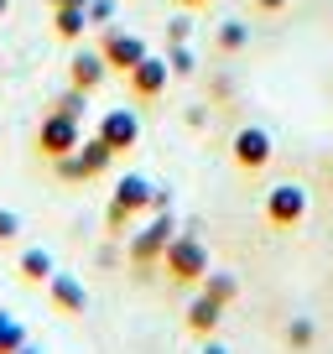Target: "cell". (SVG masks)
Segmentation results:
<instances>
[{"label":"cell","mask_w":333,"mask_h":354,"mask_svg":"<svg viewBox=\"0 0 333 354\" xmlns=\"http://www.w3.org/2000/svg\"><path fill=\"white\" fill-rule=\"evenodd\" d=\"M151 188H156V183H146L141 172H125L120 183H115V193H110L104 230H110V234H131V224L151 214Z\"/></svg>","instance_id":"obj_1"},{"label":"cell","mask_w":333,"mask_h":354,"mask_svg":"<svg viewBox=\"0 0 333 354\" xmlns=\"http://www.w3.org/2000/svg\"><path fill=\"white\" fill-rule=\"evenodd\" d=\"M172 234H178V219H172V209H166V214H151L141 230H131L125 261L135 266V277H146V271H156V266H162V255H166V245H172Z\"/></svg>","instance_id":"obj_2"},{"label":"cell","mask_w":333,"mask_h":354,"mask_svg":"<svg viewBox=\"0 0 333 354\" xmlns=\"http://www.w3.org/2000/svg\"><path fill=\"white\" fill-rule=\"evenodd\" d=\"M162 271H166L172 287H198V281L209 277V245L193 230H178L172 245H166V255H162Z\"/></svg>","instance_id":"obj_3"},{"label":"cell","mask_w":333,"mask_h":354,"mask_svg":"<svg viewBox=\"0 0 333 354\" xmlns=\"http://www.w3.org/2000/svg\"><path fill=\"white\" fill-rule=\"evenodd\" d=\"M78 141H84V125L57 115V110H47V120L37 125V156H42V162H57V156L78 151Z\"/></svg>","instance_id":"obj_4"},{"label":"cell","mask_w":333,"mask_h":354,"mask_svg":"<svg viewBox=\"0 0 333 354\" xmlns=\"http://www.w3.org/2000/svg\"><path fill=\"white\" fill-rule=\"evenodd\" d=\"M307 219V188L302 183H276L266 193V224L271 230H297Z\"/></svg>","instance_id":"obj_5"},{"label":"cell","mask_w":333,"mask_h":354,"mask_svg":"<svg viewBox=\"0 0 333 354\" xmlns=\"http://www.w3.org/2000/svg\"><path fill=\"white\" fill-rule=\"evenodd\" d=\"M229 156L240 172H266L271 156H276V146H271V131H260V125H240L229 141Z\"/></svg>","instance_id":"obj_6"},{"label":"cell","mask_w":333,"mask_h":354,"mask_svg":"<svg viewBox=\"0 0 333 354\" xmlns=\"http://www.w3.org/2000/svg\"><path fill=\"white\" fill-rule=\"evenodd\" d=\"M166 78H172L166 57H151V53H146L141 63H135L131 73H125V88H131V100L151 104V100H162V94H166Z\"/></svg>","instance_id":"obj_7"},{"label":"cell","mask_w":333,"mask_h":354,"mask_svg":"<svg viewBox=\"0 0 333 354\" xmlns=\"http://www.w3.org/2000/svg\"><path fill=\"white\" fill-rule=\"evenodd\" d=\"M99 53H104V63H110V73H131V68L146 57V42H141L135 32L104 26V37H99Z\"/></svg>","instance_id":"obj_8"},{"label":"cell","mask_w":333,"mask_h":354,"mask_svg":"<svg viewBox=\"0 0 333 354\" xmlns=\"http://www.w3.org/2000/svg\"><path fill=\"white\" fill-rule=\"evenodd\" d=\"M94 136H99L115 156H125L135 141H141V120H135V110H104V115H99V131H94Z\"/></svg>","instance_id":"obj_9"},{"label":"cell","mask_w":333,"mask_h":354,"mask_svg":"<svg viewBox=\"0 0 333 354\" xmlns=\"http://www.w3.org/2000/svg\"><path fill=\"white\" fill-rule=\"evenodd\" d=\"M47 297H53V308L63 313V318H84V313H89V292H84V281H78L73 271H53Z\"/></svg>","instance_id":"obj_10"},{"label":"cell","mask_w":333,"mask_h":354,"mask_svg":"<svg viewBox=\"0 0 333 354\" xmlns=\"http://www.w3.org/2000/svg\"><path fill=\"white\" fill-rule=\"evenodd\" d=\"M104 78H110V63H104V53L99 47H84V53H73V63H68V84L73 88H84V94H94V88L104 84Z\"/></svg>","instance_id":"obj_11"},{"label":"cell","mask_w":333,"mask_h":354,"mask_svg":"<svg viewBox=\"0 0 333 354\" xmlns=\"http://www.w3.org/2000/svg\"><path fill=\"white\" fill-rule=\"evenodd\" d=\"M219 318H224V308L209 297V292H198V297L188 302V333H198V339H213Z\"/></svg>","instance_id":"obj_12"},{"label":"cell","mask_w":333,"mask_h":354,"mask_svg":"<svg viewBox=\"0 0 333 354\" xmlns=\"http://www.w3.org/2000/svg\"><path fill=\"white\" fill-rule=\"evenodd\" d=\"M53 271H57V266H53V255H47L42 245H26V250H21V281H26V287H47Z\"/></svg>","instance_id":"obj_13"},{"label":"cell","mask_w":333,"mask_h":354,"mask_svg":"<svg viewBox=\"0 0 333 354\" xmlns=\"http://www.w3.org/2000/svg\"><path fill=\"white\" fill-rule=\"evenodd\" d=\"M53 32H57V42H78V37L89 32V11H84V6H63V11H53Z\"/></svg>","instance_id":"obj_14"},{"label":"cell","mask_w":333,"mask_h":354,"mask_svg":"<svg viewBox=\"0 0 333 354\" xmlns=\"http://www.w3.org/2000/svg\"><path fill=\"white\" fill-rule=\"evenodd\" d=\"M78 162H84V172H89V183H94V177H104L115 167V151L94 136V141H78Z\"/></svg>","instance_id":"obj_15"},{"label":"cell","mask_w":333,"mask_h":354,"mask_svg":"<svg viewBox=\"0 0 333 354\" xmlns=\"http://www.w3.org/2000/svg\"><path fill=\"white\" fill-rule=\"evenodd\" d=\"M198 292H209L219 308H229V302L240 297V281H234V271H213V266H209V277L198 281Z\"/></svg>","instance_id":"obj_16"},{"label":"cell","mask_w":333,"mask_h":354,"mask_svg":"<svg viewBox=\"0 0 333 354\" xmlns=\"http://www.w3.org/2000/svg\"><path fill=\"white\" fill-rule=\"evenodd\" d=\"M53 110H57V115H68V120H84V110H89V94L68 84L63 94H57V100H53Z\"/></svg>","instance_id":"obj_17"},{"label":"cell","mask_w":333,"mask_h":354,"mask_svg":"<svg viewBox=\"0 0 333 354\" xmlns=\"http://www.w3.org/2000/svg\"><path fill=\"white\" fill-rule=\"evenodd\" d=\"M166 68H172V78H193L198 73V57H193L188 42H172V53H166Z\"/></svg>","instance_id":"obj_18"},{"label":"cell","mask_w":333,"mask_h":354,"mask_svg":"<svg viewBox=\"0 0 333 354\" xmlns=\"http://www.w3.org/2000/svg\"><path fill=\"white\" fill-rule=\"evenodd\" d=\"M250 47V26L245 21H224L219 26V53H245Z\"/></svg>","instance_id":"obj_19"},{"label":"cell","mask_w":333,"mask_h":354,"mask_svg":"<svg viewBox=\"0 0 333 354\" xmlns=\"http://www.w3.org/2000/svg\"><path fill=\"white\" fill-rule=\"evenodd\" d=\"M312 339H318L312 318H307V313H297V318L287 323V344H292V349H312Z\"/></svg>","instance_id":"obj_20"},{"label":"cell","mask_w":333,"mask_h":354,"mask_svg":"<svg viewBox=\"0 0 333 354\" xmlns=\"http://www.w3.org/2000/svg\"><path fill=\"white\" fill-rule=\"evenodd\" d=\"M26 344V328L11 318V313H0V354H11V349H21Z\"/></svg>","instance_id":"obj_21"},{"label":"cell","mask_w":333,"mask_h":354,"mask_svg":"<svg viewBox=\"0 0 333 354\" xmlns=\"http://www.w3.org/2000/svg\"><path fill=\"white\" fill-rule=\"evenodd\" d=\"M53 172L63 177V183H89V172H84V162H78V151L57 156V162H53Z\"/></svg>","instance_id":"obj_22"},{"label":"cell","mask_w":333,"mask_h":354,"mask_svg":"<svg viewBox=\"0 0 333 354\" xmlns=\"http://www.w3.org/2000/svg\"><path fill=\"white\" fill-rule=\"evenodd\" d=\"M110 21H115V0H89V26H99V32H104Z\"/></svg>","instance_id":"obj_23"},{"label":"cell","mask_w":333,"mask_h":354,"mask_svg":"<svg viewBox=\"0 0 333 354\" xmlns=\"http://www.w3.org/2000/svg\"><path fill=\"white\" fill-rule=\"evenodd\" d=\"M16 234H21V219H16L11 209H0V245H11Z\"/></svg>","instance_id":"obj_24"},{"label":"cell","mask_w":333,"mask_h":354,"mask_svg":"<svg viewBox=\"0 0 333 354\" xmlns=\"http://www.w3.org/2000/svg\"><path fill=\"white\" fill-rule=\"evenodd\" d=\"M188 37H193V21H188V16H178V21L166 26V42H188Z\"/></svg>","instance_id":"obj_25"},{"label":"cell","mask_w":333,"mask_h":354,"mask_svg":"<svg viewBox=\"0 0 333 354\" xmlns=\"http://www.w3.org/2000/svg\"><path fill=\"white\" fill-rule=\"evenodd\" d=\"M172 209V188H151V214H166Z\"/></svg>","instance_id":"obj_26"},{"label":"cell","mask_w":333,"mask_h":354,"mask_svg":"<svg viewBox=\"0 0 333 354\" xmlns=\"http://www.w3.org/2000/svg\"><path fill=\"white\" fill-rule=\"evenodd\" d=\"M250 6H256L260 16H281V11H287V6H292V0H250Z\"/></svg>","instance_id":"obj_27"},{"label":"cell","mask_w":333,"mask_h":354,"mask_svg":"<svg viewBox=\"0 0 333 354\" xmlns=\"http://www.w3.org/2000/svg\"><path fill=\"white\" fill-rule=\"evenodd\" d=\"M47 6H53V11H63V6H84V11H89V0H47Z\"/></svg>","instance_id":"obj_28"},{"label":"cell","mask_w":333,"mask_h":354,"mask_svg":"<svg viewBox=\"0 0 333 354\" xmlns=\"http://www.w3.org/2000/svg\"><path fill=\"white\" fill-rule=\"evenodd\" d=\"M182 11H203V6H209V0H178Z\"/></svg>","instance_id":"obj_29"},{"label":"cell","mask_w":333,"mask_h":354,"mask_svg":"<svg viewBox=\"0 0 333 354\" xmlns=\"http://www.w3.org/2000/svg\"><path fill=\"white\" fill-rule=\"evenodd\" d=\"M203 354H229V349H224V344H213V339H209V344H203Z\"/></svg>","instance_id":"obj_30"},{"label":"cell","mask_w":333,"mask_h":354,"mask_svg":"<svg viewBox=\"0 0 333 354\" xmlns=\"http://www.w3.org/2000/svg\"><path fill=\"white\" fill-rule=\"evenodd\" d=\"M11 354H37V349H32V344H21V349H11Z\"/></svg>","instance_id":"obj_31"},{"label":"cell","mask_w":333,"mask_h":354,"mask_svg":"<svg viewBox=\"0 0 333 354\" xmlns=\"http://www.w3.org/2000/svg\"><path fill=\"white\" fill-rule=\"evenodd\" d=\"M6 6H11V0H0V16H6Z\"/></svg>","instance_id":"obj_32"}]
</instances>
